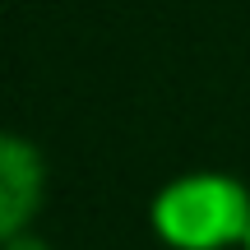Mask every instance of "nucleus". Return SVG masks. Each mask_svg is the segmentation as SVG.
Masks as SVG:
<instances>
[{"instance_id": "obj_1", "label": "nucleus", "mask_w": 250, "mask_h": 250, "mask_svg": "<svg viewBox=\"0 0 250 250\" xmlns=\"http://www.w3.org/2000/svg\"><path fill=\"white\" fill-rule=\"evenodd\" d=\"M153 227L181 250H218L250 232V195L232 176H181L153 199Z\"/></svg>"}, {"instance_id": "obj_2", "label": "nucleus", "mask_w": 250, "mask_h": 250, "mask_svg": "<svg viewBox=\"0 0 250 250\" xmlns=\"http://www.w3.org/2000/svg\"><path fill=\"white\" fill-rule=\"evenodd\" d=\"M42 199V153L28 139L0 130V241L28 232V218Z\"/></svg>"}, {"instance_id": "obj_3", "label": "nucleus", "mask_w": 250, "mask_h": 250, "mask_svg": "<svg viewBox=\"0 0 250 250\" xmlns=\"http://www.w3.org/2000/svg\"><path fill=\"white\" fill-rule=\"evenodd\" d=\"M0 250H51L42 241V236H33V232H19V236H9V241H0Z\"/></svg>"}, {"instance_id": "obj_4", "label": "nucleus", "mask_w": 250, "mask_h": 250, "mask_svg": "<svg viewBox=\"0 0 250 250\" xmlns=\"http://www.w3.org/2000/svg\"><path fill=\"white\" fill-rule=\"evenodd\" d=\"M241 246H246V250H250V232H246V236H241Z\"/></svg>"}]
</instances>
